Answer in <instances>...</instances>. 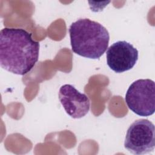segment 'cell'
Listing matches in <instances>:
<instances>
[{
	"label": "cell",
	"mask_w": 155,
	"mask_h": 155,
	"mask_svg": "<svg viewBox=\"0 0 155 155\" xmlns=\"http://www.w3.org/2000/svg\"><path fill=\"white\" fill-rule=\"evenodd\" d=\"M23 28L5 27L0 31V65L12 73L24 75L39 59V42Z\"/></svg>",
	"instance_id": "cell-1"
},
{
	"label": "cell",
	"mask_w": 155,
	"mask_h": 155,
	"mask_svg": "<svg viewBox=\"0 0 155 155\" xmlns=\"http://www.w3.org/2000/svg\"><path fill=\"white\" fill-rule=\"evenodd\" d=\"M71 50L89 59H99L108 47L110 35L100 23L88 18L79 19L69 27Z\"/></svg>",
	"instance_id": "cell-2"
},
{
	"label": "cell",
	"mask_w": 155,
	"mask_h": 155,
	"mask_svg": "<svg viewBox=\"0 0 155 155\" xmlns=\"http://www.w3.org/2000/svg\"><path fill=\"white\" fill-rule=\"evenodd\" d=\"M125 101L130 110L140 116H149L155 111V83L150 79L133 82L128 88Z\"/></svg>",
	"instance_id": "cell-3"
},
{
	"label": "cell",
	"mask_w": 155,
	"mask_h": 155,
	"mask_svg": "<svg viewBox=\"0 0 155 155\" xmlns=\"http://www.w3.org/2000/svg\"><path fill=\"white\" fill-rule=\"evenodd\" d=\"M155 147V127L148 119L135 120L127 130L124 147L136 155L152 152Z\"/></svg>",
	"instance_id": "cell-4"
},
{
	"label": "cell",
	"mask_w": 155,
	"mask_h": 155,
	"mask_svg": "<svg viewBox=\"0 0 155 155\" xmlns=\"http://www.w3.org/2000/svg\"><path fill=\"white\" fill-rule=\"evenodd\" d=\"M138 51L132 44L119 41L107 48L106 58L108 66L117 73L131 70L138 59Z\"/></svg>",
	"instance_id": "cell-5"
},
{
	"label": "cell",
	"mask_w": 155,
	"mask_h": 155,
	"mask_svg": "<svg viewBox=\"0 0 155 155\" xmlns=\"http://www.w3.org/2000/svg\"><path fill=\"white\" fill-rule=\"evenodd\" d=\"M59 99L66 113L72 118L83 117L90 110L88 97L70 84H65L60 88Z\"/></svg>",
	"instance_id": "cell-6"
}]
</instances>
